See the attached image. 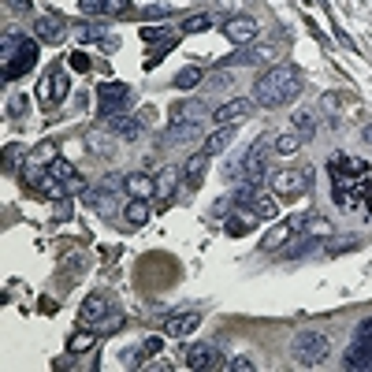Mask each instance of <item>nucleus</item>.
<instances>
[{"label": "nucleus", "mask_w": 372, "mask_h": 372, "mask_svg": "<svg viewBox=\"0 0 372 372\" xmlns=\"http://www.w3.org/2000/svg\"><path fill=\"white\" fill-rule=\"evenodd\" d=\"M298 93H302V71L294 63H276V68H268L257 78L253 101L261 108H283L290 101H298Z\"/></svg>", "instance_id": "nucleus-1"}, {"label": "nucleus", "mask_w": 372, "mask_h": 372, "mask_svg": "<svg viewBox=\"0 0 372 372\" xmlns=\"http://www.w3.org/2000/svg\"><path fill=\"white\" fill-rule=\"evenodd\" d=\"M290 358L302 368H317L331 358V339L317 328H302L294 339H290Z\"/></svg>", "instance_id": "nucleus-2"}, {"label": "nucleus", "mask_w": 372, "mask_h": 372, "mask_svg": "<svg viewBox=\"0 0 372 372\" xmlns=\"http://www.w3.org/2000/svg\"><path fill=\"white\" fill-rule=\"evenodd\" d=\"M268 179H272V193H276V198L294 201V198L313 190V168H283L276 175H268Z\"/></svg>", "instance_id": "nucleus-3"}, {"label": "nucleus", "mask_w": 372, "mask_h": 372, "mask_svg": "<svg viewBox=\"0 0 372 372\" xmlns=\"http://www.w3.org/2000/svg\"><path fill=\"white\" fill-rule=\"evenodd\" d=\"M97 105H101V119L116 116V112H127V105H131V86L101 83V86H97Z\"/></svg>", "instance_id": "nucleus-4"}, {"label": "nucleus", "mask_w": 372, "mask_h": 372, "mask_svg": "<svg viewBox=\"0 0 372 372\" xmlns=\"http://www.w3.org/2000/svg\"><path fill=\"white\" fill-rule=\"evenodd\" d=\"M183 365L186 368H198V372H208V368H228V361L220 358V350L213 343H193L183 350Z\"/></svg>", "instance_id": "nucleus-5"}, {"label": "nucleus", "mask_w": 372, "mask_h": 372, "mask_svg": "<svg viewBox=\"0 0 372 372\" xmlns=\"http://www.w3.org/2000/svg\"><path fill=\"white\" fill-rule=\"evenodd\" d=\"M68 90H71L68 75H63V71H48L41 83H38V101H41L45 108H53V105H60L63 97H68Z\"/></svg>", "instance_id": "nucleus-6"}, {"label": "nucleus", "mask_w": 372, "mask_h": 372, "mask_svg": "<svg viewBox=\"0 0 372 372\" xmlns=\"http://www.w3.org/2000/svg\"><path fill=\"white\" fill-rule=\"evenodd\" d=\"M305 213H298V216H290V220H283L280 228H272L268 231V238H261V250H280V246H287L290 238H294L298 231H305Z\"/></svg>", "instance_id": "nucleus-7"}, {"label": "nucleus", "mask_w": 372, "mask_h": 372, "mask_svg": "<svg viewBox=\"0 0 372 372\" xmlns=\"http://www.w3.org/2000/svg\"><path fill=\"white\" fill-rule=\"evenodd\" d=\"M116 313V302H112L108 294H90L86 302H83V324H97V331L105 328V317H112Z\"/></svg>", "instance_id": "nucleus-8"}, {"label": "nucleus", "mask_w": 372, "mask_h": 372, "mask_svg": "<svg viewBox=\"0 0 372 372\" xmlns=\"http://www.w3.org/2000/svg\"><path fill=\"white\" fill-rule=\"evenodd\" d=\"M265 175H268L265 145H250V153L242 156V164H238V179H253V183H261Z\"/></svg>", "instance_id": "nucleus-9"}, {"label": "nucleus", "mask_w": 372, "mask_h": 372, "mask_svg": "<svg viewBox=\"0 0 372 372\" xmlns=\"http://www.w3.org/2000/svg\"><path fill=\"white\" fill-rule=\"evenodd\" d=\"M34 63H38V41H19V60L4 63V78H8V83H11V78H23Z\"/></svg>", "instance_id": "nucleus-10"}, {"label": "nucleus", "mask_w": 372, "mask_h": 372, "mask_svg": "<svg viewBox=\"0 0 372 372\" xmlns=\"http://www.w3.org/2000/svg\"><path fill=\"white\" fill-rule=\"evenodd\" d=\"M123 193L127 198H142V201H149L153 193H156V179H149L145 171H131V175H123Z\"/></svg>", "instance_id": "nucleus-11"}, {"label": "nucleus", "mask_w": 372, "mask_h": 372, "mask_svg": "<svg viewBox=\"0 0 372 372\" xmlns=\"http://www.w3.org/2000/svg\"><path fill=\"white\" fill-rule=\"evenodd\" d=\"M223 34L235 45H253L257 34H261V26H257V19H228L223 23Z\"/></svg>", "instance_id": "nucleus-12"}, {"label": "nucleus", "mask_w": 372, "mask_h": 372, "mask_svg": "<svg viewBox=\"0 0 372 372\" xmlns=\"http://www.w3.org/2000/svg\"><path fill=\"white\" fill-rule=\"evenodd\" d=\"M34 30H38V41H45V45H60L68 38V26H63L60 15H41Z\"/></svg>", "instance_id": "nucleus-13"}, {"label": "nucleus", "mask_w": 372, "mask_h": 372, "mask_svg": "<svg viewBox=\"0 0 372 372\" xmlns=\"http://www.w3.org/2000/svg\"><path fill=\"white\" fill-rule=\"evenodd\" d=\"M246 116H250V101H246V97H235V101L216 108V123L220 127H238Z\"/></svg>", "instance_id": "nucleus-14"}, {"label": "nucleus", "mask_w": 372, "mask_h": 372, "mask_svg": "<svg viewBox=\"0 0 372 372\" xmlns=\"http://www.w3.org/2000/svg\"><path fill=\"white\" fill-rule=\"evenodd\" d=\"M86 201L97 208V213H105V216H112L119 208V198H116V183L112 186H105V190H86Z\"/></svg>", "instance_id": "nucleus-15"}, {"label": "nucleus", "mask_w": 372, "mask_h": 372, "mask_svg": "<svg viewBox=\"0 0 372 372\" xmlns=\"http://www.w3.org/2000/svg\"><path fill=\"white\" fill-rule=\"evenodd\" d=\"M201 119H205V105L193 101V97L171 105V123H201Z\"/></svg>", "instance_id": "nucleus-16"}, {"label": "nucleus", "mask_w": 372, "mask_h": 372, "mask_svg": "<svg viewBox=\"0 0 372 372\" xmlns=\"http://www.w3.org/2000/svg\"><path fill=\"white\" fill-rule=\"evenodd\" d=\"M208 160H213V156H208L205 149H201V153H190V156H186V164H183V175H186L183 183H186V186H198V183L205 179V171H208Z\"/></svg>", "instance_id": "nucleus-17"}, {"label": "nucleus", "mask_w": 372, "mask_h": 372, "mask_svg": "<svg viewBox=\"0 0 372 372\" xmlns=\"http://www.w3.org/2000/svg\"><path fill=\"white\" fill-rule=\"evenodd\" d=\"M201 324V317L198 313H179V317H168L164 320V335H171V339H186L193 328Z\"/></svg>", "instance_id": "nucleus-18"}, {"label": "nucleus", "mask_w": 372, "mask_h": 372, "mask_svg": "<svg viewBox=\"0 0 372 372\" xmlns=\"http://www.w3.org/2000/svg\"><path fill=\"white\" fill-rule=\"evenodd\" d=\"M346 368H372V339H358V343L350 346V354L343 358Z\"/></svg>", "instance_id": "nucleus-19"}, {"label": "nucleus", "mask_w": 372, "mask_h": 372, "mask_svg": "<svg viewBox=\"0 0 372 372\" xmlns=\"http://www.w3.org/2000/svg\"><path fill=\"white\" fill-rule=\"evenodd\" d=\"M30 179H34V186H38V193H45V198H53V201H60L63 193H68V186H63L60 179L53 171H34L30 175Z\"/></svg>", "instance_id": "nucleus-20"}, {"label": "nucleus", "mask_w": 372, "mask_h": 372, "mask_svg": "<svg viewBox=\"0 0 372 372\" xmlns=\"http://www.w3.org/2000/svg\"><path fill=\"white\" fill-rule=\"evenodd\" d=\"M105 127H112V131H116L119 138H127V142L142 134V123H138V119H131L127 112H116V116H105Z\"/></svg>", "instance_id": "nucleus-21"}, {"label": "nucleus", "mask_w": 372, "mask_h": 372, "mask_svg": "<svg viewBox=\"0 0 372 372\" xmlns=\"http://www.w3.org/2000/svg\"><path fill=\"white\" fill-rule=\"evenodd\" d=\"M231 142H235V127H216V131L205 138V153L208 156H223Z\"/></svg>", "instance_id": "nucleus-22"}, {"label": "nucleus", "mask_w": 372, "mask_h": 372, "mask_svg": "<svg viewBox=\"0 0 372 372\" xmlns=\"http://www.w3.org/2000/svg\"><path fill=\"white\" fill-rule=\"evenodd\" d=\"M201 131V123H171L164 131V145H183V142H193Z\"/></svg>", "instance_id": "nucleus-23"}, {"label": "nucleus", "mask_w": 372, "mask_h": 372, "mask_svg": "<svg viewBox=\"0 0 372 372\" xmlns=\"http://www.w3.org/2000/svg\"><path fill=\"white\" fill-rule=\"evenodd\" d=\"M331 171H335V179H358V175H365L368 168L361 164V160H354V156H335Z\"/></svg>", "instance_id": "nucleus-24"}, {"label": "nucleus", "mask_w": 372, "mask_h": 372, "mask_svg": "<svg viewBox=\"0 0 372 372\" xmlns=\"http://www.w3.org/2000/svg\"><path fill=\"white\" fill-rule=\"evenodd\" d=\"M123 220L131 223V228H142V223L149 220V205H145L142 198H131V201L123 205Z\"/></svg>", "instance_id": "nucleus-25"}, {"label": "nucleus", "mask_w": 372, "mask_h": 372, "mask_svg": "<svg viewBox=\"0 0 372 372\" xmlns=\"http://www.w3.org/2000/svg\"><path fill=\"white\" fill-rule=\"evenodd\" d=\"M302 149V134H276L272 138V153L276 156H294Z\"/></svg>", "instance_id": "nucleus-26"}, {"label": "nucleus", "mask_w": 372, "mask_h": 372, "mask_svg": "<svg viewBox=\"0 0 372 372\" xmlns=\"http://www.w3.org/2000/svg\"><path fill=\"white\" fill-rule=\"evenodd\" d=\"M53 160H56V145H38V149L34 153H30V168H26V175H34L38 168H48V164H53Z\"/></svg>", "instance_id": "nucleus-27"}, {"label": "nucleus", "mask_w": 372, "mask_h": 372, "mask_svg": "<svg viewBox=\"0 0 372 372\" xmlns=\"http://www.w3.org/2000/svg\"><path fill=\"white\" fill-rule=\"evenodd\" d=\"M179 34H183V30H179ZM179 34H171V38H164V41H156V45L149 48V60H145V68H156V63H160V60H164V56L171 53V48H175Z\"/></svg>", "instance_id": "nucleus-28"}, {"label": "nucleus", "mask_w": 372, "mask_h": 372, "mask_svg": "<svg viewBox=\"0 0 372 372\" xmlns=\"http://www.w3.org/2000/svg\"><path fill=\"white\" fill-rule=\"evenodd\" d=\"M305 235H313V238H335V228H331V220H324V216H309V220H305Z\"/></svg>", "instance_id": "nucleus-29"}, {"label": "nucleus", "mask_w": 372, "mask_h": 372, "mask_svg": "<svg viewBox=\"0 0 372 372\" xmlns=\"http://www.w3.org/2000/svg\"><path fill=\"white\" fill-rule=\"evenodd\" d=\"M201 68H198V63H190V68H183L179 75H175V90H193V86H198L201 83Z\"/></svg>", "instance_id": "nucleus-30"}, {"label": "nucleus", "mask_w": 372, "mask_h": 372, "mask_svg": "<svg viewBox=\"0 0 372 372\" xmlns=\"http://www.w3.org/2000/svg\"><path fill=\"white\" fill-rule=\"evenodd\" d=\"M175 183H179V171H175V168H164V171L156 175V193H160V198H171V193H175Z\"/></svg>", "instance_id": "nucleus-31"}, {"label": "nucleus", "mask_w": 372, "mask_h": 372, "mask_svg": "<svg viewBox=\"0 0 372 372\" xmlns=\"http://www.w3.org/2000/svg\"><path fill=\"white\" fill-rule=\"evenodd\" d=\"M75 38L78 41H105V26L101 23H75Z\"/></svg>", "instance_id": "nucleus-32"}, {"label": "nucleus", "mask_w": 372, "mask_h": 372, "mask_svg": "<svg viewBox=\"0 0 372 372\" xmlns=\"http://www.w3.org/2000/svg\"><path fill=\"white\" fill-rule=\"evenodd\" d=\"M250 213H257V220H272L276 216V198H268V193H257V201Z\"/></svg>", "instance_id": "nucleus-33"}, {"label": "nucleus", "mask_w": 372, "mask_h": 372, "mask_svg": "<svg viewBox=\"0 0 372 372\" xmlns=\"http://www.w3.org/2000/svg\"><path fill=\"white\" fill-rule=\"evenodd\" d=\"M294 134H302V138L317 134V116H313V112H298V116H294Z\"/></svg>", "instance_id": "nucleus-34"}, {"label": "nucleus", "mask_w": 372, "mask_h": 372, "mask_svg": "<svg viewBox=\"0 0 372 372\" xmlns=\"http://www.w3.org/2000/svg\"><path fill=\"white\" fill-rule=\"evenodd\" d=\"M93 343H97V331H78V335H71L68 346H71V354H86Z\"/></svg>", "instance_id": "nucleus-35"}, {"label": "nucleus", "mask_w": 372, "mask_h": 372, "mask_svg": "<svg viewBox=\"0 0 372 372\" xmlns=\"http://www.w3.org/2000/svg\"><path fill=\"white\" fill-rule=\"evenodd\" d=\"M171 34H179V30H171V26H145V30H142V38L149 41V45L164 41V38H171Z\"/></svg>", "instance_id": "nucleus-36"}, {"label": "nucleus", "mask_w": 372, "mask_h": 372, "mask_svg": "<svg viewBox=\"0 0 372 372\" xmlns=\"http://www.w3.org/2000/svg\"><path fill=\"white\" fill-rule=\"evenodd\" d=\"M101 11L105 15H131V0H101Z\"/></svg>", "instance_id": "nucleus-37"}, {"label": "nucleus", "mask_w": 372, "mask_h": 372, "mask_svg": "<svg viewBox=\"0 0 372 372\" xmlns=\"http://www.w3.org/2000/svg\"><path fill=\"white\" fill-rule=\"evenodd\" d=\"M208 23H213L208 15H190V19H186L179 30H183V34H201V30H208Z\"/></svg>", "instance_id": "nucleus-38"}, {"label": "nucleus", "mask_w": 372, "mask_h": 372, "mask_svg": "<svg viewBox=\"0 0 372 372\" xmlns=\"http://www.w3.org/2000/svg\"><path fill=\"white\" fill-rule=\"evenodd\" d=\"M228 368H231V372H253L257 365H253V358H246V354H238V358H231V361H228Z\"/></svg>", "instance_id": "nucleus-39"}, {"label": "nucleus", "mask_w": 372, "mask_h": 372, "mask_svg": "<svg viewBox=\"0 0 372 372\" xmlns=\"http://www.w3.org/2000/svg\"><path fill=\"white\" fill-rule=\"evenodd\" d=\"M220 63H261V56H257V53H242V48H238V53H235V56H228V60H220Z\"/></svg>", "instance_id": "nucleus-40"}, {"label": "nucleus", "mask_w": 372, "mask_h": 372, "mask_svg": "<svg viewBox=\"0 0 372 372\" xmlns=\"http://www.w3.org/2000/svg\"><path fill=\"white\" fill-rule=\"evenodd\" d=\"M68 68H75V71H90V56H86V53H71V56H68Z\"/></svg>", "instance_id": "nucleus-41"}, {"label": "nucleus", "mask_w": 372, "mask_h": 372, "mask_svg": "<svg viewBox=\"0 0 372 372\" xmlns=\"http://www.w3.org/2000/svg\"><path fill=\"white\" fill-rule=\"evenodd\" d=\"M23 156H26V153H23V145H8V168H11V164H19Z\"/></svg>", "instance_id": "nucleus-42"}, {"label": "nucleus", "mask_w": 372, "mask_h": 372, "mask_svg": "<svg viewBox=\"0 0 372 372\" xmlns=\"http://www.w3.org/2000/svg\"><path fill=\"white\" fill-rule=\"evenodd\" d=\"M354 246H358V238H346V242H331V246H328V253H339V250H354Z\"/></svg>", "instance_id": "nucleus-43"}, {"label": "nucleus", "mask_w": 372, "mask_h": 372, "mask_svg": "<svg viewBox=\"0 0 372 372\" xmlns=\"http://www.w3.org/2000/svg\"><path fill=\"white\" fill-rule=\"evenodd\" d=\"M354 335H358V339H372V317H368V320H361V324L354 328Z\"/></svg>", "instance_id": "nucleus-44"}, {"label": "nucleus", "mask_w": 372, "mask_h": 372, "mask_svg": "<svg viewBox=\"0 0 372 372\" xmlns=\"http://www.w3.org/2000/svg\"><path fill=\"white\" fill-rule=\"evenodd\" d=\"M83 11H86V15H105V11H101V0H83Z\"/></svg>", "instance_id": "nucleus-45"}, {"label": "nucleus", "mask_w": 372, "mask_h": 372, "mask_svg": "<svg viewBox=\"0 0 372 372\" xmlns=\"http://www.w3.org/2000/svg\"><path fill=\"white\" fill-rule=\"evenodd\" d=\"M26 108V101H23V97H15V101H8V112H11V116H15V112H23Z\"/></svg>", "instance_id": "nucleus-46"}, {"label": "nucleus", "mask_w": 372, "mask_h": 372, "mask_svg": "<svg viewBox=\"0 0 372 372\" xmlns=\"http://www.w3.org/2000/svg\"><path fill=\"white\" fill-rule=\"evenodd\" d=\"M145 15H149V19H160V15H168V8H160V4H153L149 11H145Z\"/></svg>", "instance_id": "nucleus-47"}, {"label": "nucleus", "mask_w": 372, "mask_h": 372, "mask_svg": "<svg viewBox=\"0 0 372 372\" xmlns=\"http://www.w3.org/2000/svg\"><path fill=\"white\" fill-rule=\"evenodd\" d=\"M160 350V339H145V354H156Z\"/></svg>", "instance_id": "nucleus-48"}, {"label": "nucleus", "mask_w": 372, "mask_h": 372, "mask_svg": "<svg viewBox=\"0 0 372 372\" xmlns=\"http://www.w3.org/2000/svg\"><path fill=\"white\" fill-rule=\"evenodd\" d=\"M365 138H368V142H372V127H365Z\"/></svg>", "instance_id": "nucleus-49"}]
</instances>
